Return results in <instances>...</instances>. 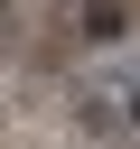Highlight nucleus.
Returning a JSON list of instances; mask_svg holds the SVG:
<instances>
[{"instance_id": "f257e3e1", "label": "nucleus", "mask_w": 140, "mask_h": 149, "mask_svg": "<svg viewBox=\"0 0 140 149\" xmlns=\"http://www.w3.org/2000/svg\"><path fill=\"white\" fill-rule=\"evenodd\" d=\"M84 37H93V47H112V37H121V0H112V9H84Z\"/></svg>"}, {"instance_id": "f03ea898", "label": "nucleus", "mask_w": 140, "mask_h": 149, "mask_svg": "<svg viewBox=\"0 0 140 149\" xmlns=\"http://www.w3.org/2000/svg\"><path fill=\"white\" fill-rule=\"evenodd\" d=\"M121 121H131V130H140V84H131V93H121Z\"/></svg>"}]
</instances>
